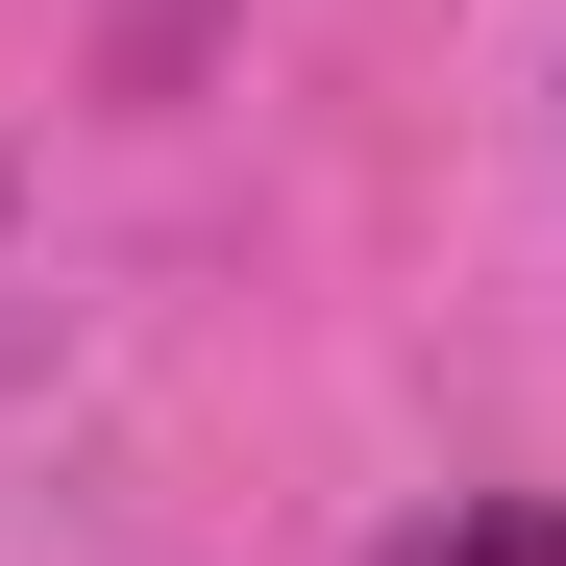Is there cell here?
<instances>
[{
    "label": "cell",
    "mask_w": 566,
    "mask_h": 566,
    "mask_svg": "<svg viewBox=\"0 0 566 566\" xmlns=\"http://www.w3.org/2000/svg\"><path fill=\"white\" fill-rule=\"evenodd\" d=\"M419 566H566V517H443Z\"/></svg>",
    "instance_id": "1"
}]
</instances>
